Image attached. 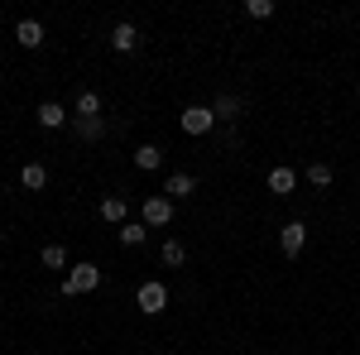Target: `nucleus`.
<instances>
[{
  "label": "nucleus",
  "instance_id": "obj_2",
  "mask_svg": "<svg viewBox=\"0 0 360 355\" xmlns=\"http://www.w3.org/2000/svg\"><path fill=\"white\" fill-rule=\"evenodd\" d=\"M135 307L144 312V317H159L168 307V288L159 283V278H149V283H139V293H135Z\"/></svg>",
  "mask_w": 360,
  "mask_h": 355
},
{
  "label": "nucleus",
  "instance_id": "obj_18",
  "mask_svg": "<svg viewBox=\"0 0 360 355\" xmlns=\"http://www.w3.org/2000/svg\"><path fill=\"white\" fill-rule=\"evenodd\" d=\"M77 115H101V96L86 86V91H77Z\"/></svg>",
  "mask_w": 360,
  "mask_h": 355
},
{
  "label": "nucleus",
  "instance_id": "obj_21",
  "mask_svg": "<svg viewBox=\"0 0 360 355\" xmlns=\"http://www.w3.org/2000/svg\"><path fill=\"white\" fill-rule=\"evenodd\" d=\"M245 15L250 20H269L274 15V0H245Z\"/></svg>",
  "mask_w": 360,
  "mask_h": 355
},
{
  "label": "nucleus",
  "instance_id": "obj_3",
  "mask_svg": "<svg viewBox=\"0 0 360 355\" xmlns=\"http://www.w3.org/2000/svg\"><path fill=\"white\" fill-rule=\"evenodd\" d=\"M168 221H173V202L168 197H144V226L149 231H164Z\"/></svg>",
  "mask_w": 360,
  "mask_h": 355
},
{
  "label": "nucleus",
  "instance_id": "obj_1",
  "mask_svg": "<svg viewBox=\"0 0 360 355\" xmlns=\"http://www.w3.org/2000/svg\"><path fill=\"white\" fill-rule=\"evenodd\" d=\"M91 288H101V269H96V264H72V273L63 278V298L91 293Z\"/></svg>",
  "mask_w": 360,
  "mask_h": 355
},
{
  "label": "nucleus",
  "instance_id": "obj_15",
  "mask_svg": "<svg viewBox=\"0 0 360 355\" xmlns=\"http://www.w3.org/2000/svg\"><path fill=\"white\" fill-rule=\"evenodd\" d=\"M135 164L144 168V173L164 168V149H159V144H139V149H135Z\"/></svg>",
  "mask_w": 360,
  "mask_h": 355
},
{
  "label": "nucleus",
  "instance_id": "obj_8",
  "mask_svg": "<svg viewBox=\"0 0 360 355\" xmlns=\"http://www.w3.org/2000/svg\"><path fill=\"white\" fill-rule=\"evenodd\" d=\"M15 44H20V49H39V44H44V25H39V20H20V25H15Z\"/></svg>",
  "mask_w": 360,
  "mask_h": 355
},
{
  "label": "nucleus",
  "instance_id": "obj_10",
  "mask_svg": "<svg viewBox=\"0 0 360 355\" xmlns=\"http://www.w3.org/2000/svg\"><path fill=\"white\" fill-rule=\"evenodd\" d=\"M101 221L125 226V221H130V202H125V197H101Z\"/></svg>",
  "mask_w": 360,
  "mask_h": 355
},
{
  "label": "nucleus",
  "instance_id": "obj_9",
  "mask_svg": "<svg viewBox=\"0 0 360 355\" xmlns=\"http://www.w3.org/2000/svg\"><path fill=\"white\" fill-rule=\"evenodd\" d=\"M298 188V173L288 164H278V168H269V192H278V197H288V192Z\"/></svg>",
  "mask_w": 360,
  "mask_h": 355
},
{
  "label": "nucleus",
  "instance_id": "obj_11",
  "mask_svg": "<svg viewBox=\"0 0 360 355\" xmlns=\"http://www.w3.org/2000/svg\"><path fill=\"white\" fill-rule=\"evenodd\" d=\"M115 240H120L125 250H135V245H144V240H149V226H144V221H125V226L115 231Z\"/></svg>",
  "mask_w": 360,
  "mask_h": 355
},
{
  "label": "nucleus",
  "instance_id": "obj_12",
  "mask_svg": "<svg viewBox=\"0 0 360 355\" xmlns=\"http://www.w3.org/2000/svg\"><path fill=\"white\" fill-rule=\"evenodd\" d=\"M168 202H178V197H193V192H197V178H193V173H168Z\"/></svg>",
  "mask_w": 360,
  "mask_h": 355
},
{
  "label": "nucleus",
  "instance_id": "obj_20",
  "mask_svg": "<svg viewBox=\"0 0 360 355\" xmlns=\"http://www.w3.org/2000/svg\"><path fill=\"white\" fill-rule=\"evenodd\" d=\"M307 183L312 188H332V164H307Z\"/></svg>",
  "mask_w": 360,
  "mask_h": 355
},
{
  "label": "nucleus",
  "instance_id": "obj_5",
  "mask_svg": "<svg viewBox=\"0 0 360 355\" xmlns=\"http://www.w3.org/2000/svg\"><path fill=\"white\" fill-rule=\"evenodd\" d=\"M303 240H307V226H303V221H288V226L278 231V250H283L288 259H293V254L303 250Z\"/></svg>",
  "mask_w": 360,
  "mask_h": 355
},
{
  "label": "nucleus",
  "instance_id": "obj_7",
  "mask_svg": "<svg viewBox=\"0 0 360 355\" xmlns=\"http://www.w3.org/2000/svg\"><path fill=\"white\" fill-rule=\"evenodd\" d=\"M72 135L77 139H101L106 135V120H101V115H72Z\"/></svg>",
  "mask_w": 360,
  "mask_h": 355
},
{
  "label": "nucleus",
  "instance_id": "obj_17",
  "mask_svg": "<svg viewBox=\"0 0 360 355\" xmlns=\"http://www.w3.org/2000/svg\"><path fill=\"white\" fill-rule=\"evenodd\" d=\"M20 183H25L29 192H39L44 183H49V168H44V164H25V173H20Z\"/></svg>",
  "mask_w": 360,
  "mask_h": 355
},
{
  "label": "nucleus",
  "instance_id": "obj_16",
  "mask_svg": "<svg viewBox=\"0 0 360 355\" xmlns=\"http://www.w3.org/2000/svg\"><path fill=\"white\" fill-rule=\"evenodd\" d=\"M159 259H164L168 269H178V264L188 259V245H183V240H164V250H159Z\"/></svg>",
  "mask_w": 360,
  "mask_h": 355
},
{
  "label": "nucleus",
  "instance_id": "obj_4",
  "mask_svg": "<svg viewBox=\"0 0 360 355\" xmlns=\"http://www.w3.org/2000/svg\"><path fill=\"white\" fill-rule=\"evenodd\" d=\"M212 125H217L212 106H188V110H183V130H188V135H207Z\"/></svg>",
  "mask_w": 360,
  "mask_h": 355
},
{
  "label": "nucleus",
  "instance_id": "obj_14",
  "mask_svg": "<svg viewBox=\"0 0 360 355\" xmlns=\"http://www.w3.org/2000/svg\"><path fill=\"white\" fill-rule=\"evenodd\" d=\"M212 115H217V120H236V115H240V96H236V91H221V96L212 101Z\"/></svg>",
  "mask_w": 360,
  "mask_h": 355
},
{
  "label": "nucleus",
  "instance_id": "obj_6",
  "mask_svg": "<svg viewBox=\"0 0 360 355\" xmlns=\"http://www.w3.org/2000/svg\"><path fill=\"white\" fill-rule=\"evenodd\" d=\"M111 49H115V53H135V49H139V29L130 25V20H120V25L111 29Z\"/></svg>",
  "mask_w": 360,
  "mask_h": 355
},
{
  "label": "nucleus",
  "instance_id": "obj_13",
  "mask_svg": "<svg viewBox=\"0 0 360 355\" xmlns=\"http://www.w3.org/2000/svg\"><path fill=\"white\" fill-rule=\"evenodd\" d=\"M39 125H44V130H63V125H72V120H68V110L58 106V101H44V106H39Z\"/></svg>",
  "mask_w": 360,
  "mask_h": 355
},
{
  "label": "nucleus",
  "instance_id": "obj_19",
  "mask_svg": "<svg viewBox=\"0 0 360 355\" xmlns=\"http://www.w3.org/2000/svg\"><path fill=\"white\" fill-rule=\"evenodd\" d=\"M39 259H44L49 269H68V250L58 245V240H53V245H44V254H39Z\"/></svg>",
  "mask_w": 360,
  "mask_h": 355
}]
</instances>
